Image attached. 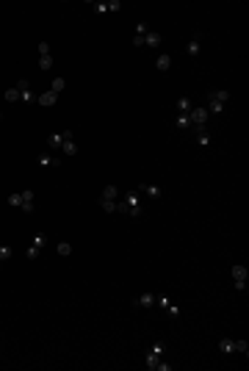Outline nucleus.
<instances>
[{"label":"nucleus","instance_id":"1","mask_svg":"<svg viewBox=\"0 0 249 371\" xmlns=\"http://www.w3.org/2000/svg\"><path fill=\"white\" fill-rule=\"evenodd\" d=\"M144 210V203L136 197V191H119L117 197V213H127V216H141Z\"/></svg>","mask_w":249,"mask_h":371},{"label":"nucleus","instance_id":"2","mask_svg":"<svg viewBox=\"0 0 249 371\" xmlns=\"http://www.w3.org/2000/svg\"><path fill=\"white\" fill-rule=\"evenodd\" d=\"M8 205H17V208H22L25 213H31V210L36 208L34 205V191H17V194H8Z\"/></svg>","mask_w":249,"mask_h":371},{"label":"nucleus","instance_id":"3","mask_svg":"<svg viewBox=\"0 0 249 371\" xmlns=\"http://www.w3.org/2000/svg\"><path fill=\"white\" fill-rule=\"evenodd\" d=\"M227 100H230V91H210V94H208V114H221V108H224V105H227Z\"/></svg>","mask_w":249,"mask_h":371},{"label":"nucleus","instance_id":"4","mask_svg":"<svg viewBox=\"0 0 249 371\" xmlns=\"http://www.w3.org/2000/svg\"><path fill=\"white\" fill-rule=\"evenodd\" d=\"M161 360H166V346L164 343H155V346H150V352H147V369L158 371Z\"/></svg>","mask_w":249,"mask_h":371},{"label":"nucleus","instance_id":"5","mask_svg":"<svg viewBox=\"0 0 249 371\" xmlns=\"http://www.w3.org/2000/svg\"><path fill=\"white\" fill-rule=\"evenodd\" d=\"M219 349L224 355H249V343L247 341H219Z\"/></svg>","mask_w":249,"mask_h":371},{"label":"nucleus","instance_id":"6","mask_svg":"<svg viewBox=\"0 0 249 371\" xmlns=\"http://www.w3.org/2000/svg\"><path fill=\"white\" fill-rule=\"evenodd\" d=\"M89 8L94 11V14H114V11H119L122 8V3L119 0H105V3H94V0H89Z\"/></svg>","mask_w":249,"mask_h":371},{"label":"nucleus","instance_id":"7","mask_svg":"<svg viewBox=\"0 0 249 371\" xmlns=\"http://www.w3.org/2000/svg\"><path fill=\"white\" fill-rule=\"evenodd\" d=\"M208 117H210V114H208L205 105H194L191 111H188V119H191L194 127H205L208 125Z\"/></svg>","mask_w":249,"mask_h":371},{"label":"nucleus","instance_id":"8","mask_svg":"<svg viewBox=\"0 0 249 371\" xmlns=\"http://www.w3.org/2000/svg\"><path fill=\"white\" fill-rule=\"evenodd\" d=\"M136 197L141 200V203H147V200H158L161 197V189L158 186H147V183H141V186H136Z\"/></svg>","mask_w":249,"mask_h":371},{"label":"nucleus","instance_id":"9","mask_svg":"<svg viewBox=\"0 0 249 371\" xmlns=\"http://www.w3.org/2000/svg\"><path fill=\"white\" fill-rule=\"evenodd\" d=\"M39 70H44V72L53 70V53H50L47 42H39Z\"/></svg>","mask_w":249,"mask_h":371},{"label":"nucleus","instance_id":"10","mask_svg":"<svg viewBox=\"0 0 249 371\" xmlns=\"http://www.w3.org/2000/svg\"><path fill=\"white\" fill-rule=\"evenodd\" d=\"M36 161H39V166H61V164H64V153H58V150H55L53 155L39 153V158H36Z\"/></svg>","mask_w":249,"mask_h":371},{"label":"nucleus","instance_id":"11","mask_svg":"<svg viewBox=\"0 0 249 371\" xmlns=\"http://www.w3.org/2000/svg\"><path fill=\"white\" fill-rule=\"evenodd\" d=\"M44 244H47V238H44V236H36L34 238V244H31V247H28V260H36V258H39V255H42V249H44Z\"/></svg>","mask_w":249,"mask_h":371},{"label":"nucleus","instance_id":"12","mask_svg":"<svg viewBox=\"0 0 249 371\" xmlns=\"http://www.w3.org/2000/svg\"><path fill=\"white\" fill-rule=\"evenodd\" d=\"M247 266H233V280H235V291H244V286H247Z\"/></svg>","mask_w":249,"mask_h":371},{"label":"nucleus","instance_id":"13","mask_svg":"<svg viewBox=\"0 0 249 371\" xmlns=\"http://www.w3.org/2000/svg\"><path fill=\"white\" fill-rule=\"evenodd\" d=\"M67 136H72V133H69V130H61V133L47 136V147H50V150H58V153H61V144H64V139H67Z\"/></svg>","mask_w":249,"mask_h":371},{"label":"nucleus","instance_id":"14","mask_svg":"<svg viewBox=\"0 0 249 371\" xmlns=\"http://www.w3.org/2000/svg\"><path fill=\"white\" fill-rule=\"evenodd\" d=\"M17 89H20V94H22V100H25V103H31V100H36V94L34 91H31V83H28L25 78H22V81H17Z\"/></svg>","mask_w":249,"mask_h":371},{"label":"nucleus","instance_id":"15","mask_svg":"<svg viewBox=\"0 0 249 371\" xmlns=\"http://www.w3.org/2000/svg\"><path fill=\"white\" fill-rule=\"evenodd\" d=\"M155 299H158L155 294H141L133 299V305H136V308H155Z\"/></svg>","mask_w":249,"mask_h":371},{"label":"nucleus","instance_id":"16","mask_svg":"<svg viewBox=\"0 0 249 371\" xmlns=\"http://www.w3.org/2000/svg\"><path fill=\"white\" fill-rule=\"evenodd\" d=\"M144 44H147V47H158V44H161V34H155V31H147V34L141 36V47H144Z\"/></svg>","mask_w":249,"mask_h":371},{"label":"nucleus","instance_id":"17","mask_svg":"<svg viewBox=\"0 0 249 371\" xmlns=\"http://www.w3.org/2000/svg\"><path fill=\"white\" fill-rule=\"evenodd\" d=\"M155 305H158V308H164V310H169V313H174V316L180 313V308L174 305L172 299H169V296H158V299H155Z\"/></svg>","mask_w":249,"mask_h":371},{"label":"nucleus","instance_id":"18","mask_svg":"<svg viewBox=\"0 0 249 371\" xmlns=\"http://www.w3.org/2000/svg\"><path fill=\"white\" fill-rule=\"evenodd\" d=\"M36 103H39V105H55V103H58V94L50 89V91H44V94H39V97H36Z\"/></svg>","mask_w":249,"mask_h":371},{"label":"nucleus","instance_id":"19","mask_svg":"<svg viewBox=\"0 0 249 371\" xmlns=\"http://www.w3.org/2000/svg\"><path fill=\"white\" fill-rule=\"evenodd\" d=\"M155 67H158L161 72H166L169 67H172V56H169V53H161V56H158V61H155Z\"/></svg>","mask_w":249,"mask_h":371},{"label":"nucleus","instance_id":"20","mask_svg":"<svg viewBox=\"0 0 249 371\" xmlns=\"http://www.w3.org/2000/svg\"><path fill=\"white\" fill-rule=\"evenodd\" d=\"M191 108H194V103H191L188 97H180V100H177V114H188Z\"/></svg>","mask_w":249,"mask_h":371},{"label":"nucleus","instance_id":"21","mask_svg":"<svg viewBox=\"0 0 249 371\" xmlns=\"http://www.w3.org/2000/svg\"><path fill=\"white\" fill-rule=\"evenodd\" d=\"M174 125H177L180 130H188V127H191V119H188V114H177V119H174Z\"/></svg>","mask_w":249,"mask_h":371},{"label":"nucleus","instance_id":"22","mask_svg":"<svg viewBox=\"0 0 249 371\" xmlns=\"http://www.w3.org/2000/svg\"><path fill=\"white\" fill-rule=\"evenodd\" d=\"M117 197H119V189H117V186H105L100 200H117Z\"/></svg>","mask_w":249,"mask_h":371},{"label":"nucleus","instance_id":"23","mask_svg":"<svg viewBox=\"0 0 249 371\" xmlns=\"http://www.w3.org/2000/svg\"><path fill=\"white\" fill-rule=\"evenodd\" d=\"M100 208L105 213H117V200H100Z\"/></svg>","mask_w":249,"mask_h":371},{"label":"nucleus","instance_id":"24","mask_svg":"<svg viewBox=\"0 0 249 371\" xmlns=\"http://www.w3.org/2000/svg\"><path fill=\"white\" fill-rule=\"evenodd\" d=\"M186 53H188V56H197V53H200V36H194L191 42H188Z\"/></svg>","mask_w":249,"mask_h":371},{"label":"nucleus","instance_id":"25","mask_svg":"<svg viewBox=\"0 0 249 371\" xmlns=\"http://www.w3.org/2000/svg\"><path fill=\"white\" fill-rule=\"evenodd\" d=\"M6 100H8V103H17V100H22L20 89H17V86H11V89L6 91Z\"/></svg>","mask_w":249,"mask_h":371},{"label":"nucleus","instance_id":"26","mask_svg":"<svg viewBox=\"0 0 249 371\" xmlns=\"http://www.w3.org/2000/svg\"><path fill=\"white\" fill-rule=\"evenodd\" d=\"M64 86H67V81H64V78H55V81H53V86H50V89H53L55 94H61V91H64Z\"/></svg>","mask_w":249,"mask_h":371},{"label":"nucleus","instance_id":"27","mask_svg":"<svg viewBox=\"0 0 249 371\" xmlns=\"http://www.w3.org/2000/svg\"><path fill=\"white\" fill-rule=\"evenodd\" d=\"M58 255H61V258H67V255H72V247H69L67 241H61V244H58Z\"/></svg>","mask_w":249,"mask_h":371},{"label":"nucleus","instance_id":"28","mask_svg":"<svg viewBox=\"0 0 249 371\" xmlns=\"http://www.w3.org/2000/svg\"><path fill=\"white\" fill-rule=\"evenodd\" d=\"M11 252H14L11 247H0V260H8L11 258Z\"/></svg>","mask_w":249,"mask_h":371},{"label":"nucleus","instance_id":"29","mask_svg":"<svg viewBox=\"0 0 249 371\" xmlns=\"http://www.w3.org/2000/svg\"><path fill=\"white\" fill-rule=\"evenodd\" d=\"M0 119H3V114H0Z\"/></svg>","mask_w":249,"mask_h":371}]
</instances>
